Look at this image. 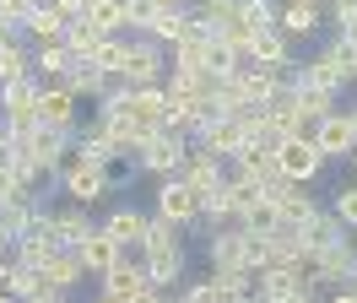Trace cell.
Returning a JSON list of instances; mask_svg holds the SVG:
<instances>
[{"label": "cell", "instance_id": "1", "mask_svg": "<svg viewBox=\"0 0 357 303\" xmlns=\"http://www.w3.org/2000/svg\"><path fill=\"white\" fill-rule=\"evenodd\" d=\"M135 260L146 265V281H152L157 293H178V287L190 281V244H184V228L162 222V216H152V228L141 238Z\"/></svg>", "mask_w": 357, "mask_h": 303}, {"label": "cell", "instance_id": "2", "mask_svg": "<svg viewBox=\"0 0 357 303\" xmlns=\"http://www.w3.org/2000/svg\"><path fill=\"white\" fill-rule=\"evenodd\" d=\"M190 152H195V135H190V130H157V135L141 141L135 168L146 173V179H178L184 163H190Z\"/></svg>", "mask_w": 357, "mask_h": 303}, {"label": "cell", "instance_id": "3", "mask_svg": "<svg viewBox=\"0 0 357 303\" xmlns=\"http://www.w3.org/2000/svg\"><path fill=\"white\" fill-rule=\"evenodd\" d=\"M60 195L76 200V206H92V200L114 195V168H109V163H98V157H82V152L70 147L66 168H60Z\"/></svg>", "mask_w": 357, "mask_h": 303}, {"label": "cell", "instance_id": "4", "mask_svg": "<svg viewBox=\"0 0 357 303\" xmlns=\"http://www.w3.org/2000/svg\"><path fill=\"white\" fill-rule=\"evenodd\" d=\"M44 76L33 71L27 82H11V87H0V125L6 130H33L38 119H44Z\"/></svg>", "mask_w": 357, "mask_h": 303}, {"label": "cell", "instance_id": "5", "mask_svg": "<svg viewBox=\"0 0 357 303\" xmlns=\"http://www.w3.org/2000/svg\"><path fill=\"white\" fill-rule=\"evenodd\" d=\"M168 49L162 43H152L146 33H135L130 38V49H125V71H119V82L125 87H162L168 82Z\"/></svg>", "mask_w": 357, "mask_h": 303}, {"label": "cell", "instance_id": "6", "mask_svg": "<svg viewBox=\"0 0 357 303\" xmlns=\"http://www.w3.org/2000/svg\"><path fill=\"white\" fill-rule=\"evenodd\" d=\"M152 216L174 222L184 233H201V195L190 190L184 179H157V200H152Z\"/></svg>", "mask_w": 357, "mask_h": 303}, {"label": "cell", "instance_id": "7", "mask_svg": "<svg viewBox=\"0 0 357 303\" xmlns=\"http://www.w3.org/2000/svg\"><path fill=\"white\" fill-rule=\"evenodd\" d=\"M276 163H282V173H287L292 184H314V179L325 173V163H331V157L314 147L309 135H287V141L276 147Z\"/></svg>", "mask_w": 357, "mask_h": 303}, {"label": "cell", "instance_id": "8", "mask_svg": "<svg viewBox=\"0 0 357 303\" xmlns=\"http://www.w3.org/2000/svg\"><path fill=\"white\" fill-rule=\"evenodd\" d=\"M98 228H103V222H98L87 206H76V200H66V195L54 200V238H60V249H76V244L92 238Z\"/></svg>", "mask_w": 357, "mask_h": 303}, {"label": "cell", "instance_id": "9", "mask_svg": "<svg viewBox=\"0 0 357 303\" xmlns=\"http://www.w3.org/2000/svg\"><path fill=\"white\" fill-rule=\"evenodd\" d=\"M146 228H152V212H141V206H114L109 216H103V233L119 244V249H141V238H146Z\"/></svg>", "mask_w": 357, "mask_h": 303}, {"label": "cell", "instance_id": "10", "mask_svg": "<svg viewBox=\"0 0 357 303\" xmlns=\"http://www.w3.org/2000/svg\"><path fill=\"white\" fill-rule=\"evenodd\" d=\"M178 179H184V184H190V190H195V195L206 200V195H217V190L227 184V163H222V157H211V152H201V147H195Z\"/></svg>", "mask_w": 357, "mask_h": 303}, {"label": "cell", "instance_id": "11", "mask_svg": "<svg viewBox=\"0 0 357 303\" xmlns=\"http://www.w3.org/2000/svg\"><path fill=\"white\" fill-rule=\"evenodd\" d=\"M195 147L211 152V157H222V163H233V157L244 152V125H238L233 114H222V119H211V125L195 135Z\"/></svg>", "mask_w": 357, "mask_h": 303}, {"label": "cell", "instance_id": "12", "mask_svg": "<svg viewBox=\"0 0 357 303\" xmlns=\"http://www.w3.org/2000/svg\"><path fill=\"white\" fill-rule=\"evenodd\" d=\"M287 43H292V38L282 33V27H276V33H255L244 54H249V65H260V71H282V76H287L292 65H298V60H292V49H287Z\"/></svg>", "mask_w": 357, "mask_h": 303}, {"label": "cell", "instance_id": "13", "mask_svg": "<svg viewBox=\"0 0 357 303\" xmlns=\"http://www.w3.org/2000/svg\"><path fill=\"white\" fill-rule=\"evenodd\" d=\"M44 125L66 130V135H76V125H82V98H76L66 82H49L44 87Z\"/></svg>", "mask_w": 357, "mask_h": 303}, {"label": "cell", "instance_id": "14", "mask_svg": "<svg viewBox=\"0 0 357 303\" xmlns=\"http://www.w3.org/2000/svg\"><path fill=\"white\" fill-rule=\"evenodd\" d=\"M276 206H282V222H292V228H309L314 216L325 212L319 200H314V190L309 184H282V190H266Z\"/></svg>", "mask_w": 357, "mask_h": 303}, {"label": "cell", "instance_id": "15", "mask_svg": "<svg viewBox=\"0 0 357 303\" xmlns=\"http://www.w3.org/2000/svg\"><path fill=\"white\" fill-rule=\"evenodd\" d=\"M244 265V228L206 233V271H238Z\"/></svg>", "mask_w": 357, "mask_h": 303}, {"label": "cell", "instance_id": "16", "mask_svg": "<svg viewBox=\"0 0 357 303\" xmlns=\"http://www.w3.org/2000/svg\"><path fill=\"white\" fill-rule=\"evenodd\" d=\"M146 287H152V281H146V265H141L135 255H125L114 271L98 276V293H114V298H125V303H130L135 293H146Z\"/></svg>", "mask_w": 357, "mask_h": 303}, {"label": "cell", "instance_id": "17", "mask_svg": "<svg viewBox=\"0 0 357 303\" xmlns=\"http://www.w3.org/2000/svg\"><path fill=\"white\" fill-rule=\"evenodd\" d=\"M314 147L325 152V157H352V147H357V125H352V114H347V108H335L331 119L314 130Z\"/></svg>", "mask_w": 357, "mask_h": 303}, {"label": "cell", "instance_id": "18", "mask_svg": "<svg viewBox=\"0 0 357 303\" xmlns=\"http://www.w3.org/2000/svg\"><path fill=\"white\" fill-rule=\"evenodd\" d=\"M76 255H82V265H87V276H103V271H114V265L130 255V249H119V244L98 228L92 238H82V244H76Z\"/></svg>", "mask_w": 357, "mask_h": 303}, {"label": "cell", "instance_id": "19", "mask_svg": "<svg viewBox=\"0 0 357 303\" xmlns=\"http://www.w3.org/2000/svg\"><path fill=\"white\" fill-rule=\"evenodd\" d=\"M325 27V0H287L282 6V33L287 38H309Z\"/></svg>", "mask_w": 357, "mask_h": 303}, {"label": "cell", "instance_id": "20", "mask_svg": "<svg viewBox=\"0 0 357 303\" xmlns=\"http://www.w3.org/2000/svg\"><path fill=\"white\" fill-rule=\"evenodd\" d=\"M44 281L76 298V287L87 281V265H82V255H76V249H54V255H49V265H44Z\"/></svg>", "mask_w": 357, "mask_h": 303}, {"label": "cell", "instance_id": "21", "mask_svg": "<svg viewBox=\"0 0 357 303\" xmlns=\"http://www.w3.org/2000/svg\"><path fill=\"white\" fill-rule=\"evenodd\" d=\"M38 206H49V200H38V195H27V190H11L6 200H0V228H6L11 238H22L27 222L38 216Z\"/></svg>", "mask_w": 357, "mask_h": 303}, {"label": "cell", "instance_id": "22", "mask_svg": "<svg viewBox=\"0 0 357 303\" xmlns=\"http://www.w3.org/2000/svg\"><path fill=\"white\" fill-rule=\"evenodd\" d=\"M255 293H260V298H271V303H287V298H298V293H309V281L298 276L292 265H271V271H260Z\"/></svg>", "mask_w": 357, "mask_h": 303}, {"label": "cell", "instance_id": "23", "mask_svg": "<svg viewBox=\"0 0 357 303\" xmlns=\"http://www.w3.org/2000/svg\"><path fill=\"white\" fill-rule=\"evenodd\" d=\"M190 33H195V11H190V6H178V11H157V22L146 27V38H152V43H162V49L184 43Z\"/></svg>", "mask_w": 357, "mask_h": 303}, {"label": "cell", "instance_id": "24", "mask_svg": "<svg viewBox=\"0 0 357 303\" xmlns=\"http://www.w3.org/2000/svg\"><path fill=\"white\" fill-rule=\"evenodd\" d=\"M27 76H33V43H27V33H17L11 43H0V87L27 82Z\"/></svg>", "mask_w": 357, "mask_h": 303}, {"label": "cell", "instance_id": "25", "mask_svg": "<svg viewBox=\"0 0 357 303\" xmlns=\"http://www.w3.org/2000/svg\"><path fill=\"white\" fill-rule=\"evenodd\" d=\"M33 71L44 82H66L70 71H76V54H70L66 43H33Z\"/></svg>", "mask_w": 357, "mask_h": 303}, {"label": "cell", "instance_id": "26", "mask_svg": "<svg viewBox=\"0 0 357 303\" xmlns=\"http://www.w3.org/2000/svg\"><path fill=\"white\" fill-rule=\"evenodd\" d=\"M66 87L76 92V98H82V103H98V98H103V92L114 87V76H109V71H98L92 60H76V71L66 76Z\"/></svg>", "mask_w": 357, "mask_h": 303}, {"label": "cell", "instance_id": "27", "mask_svg": "<svg viewBox=\"0 0 357 303\" xmlns=\"http://www.w3.org/2000/svg\"><path fill=\"white\" fill-rule=\"evenodd\" d=\"M66 27H70V22L44 0V6L27 17V43H66Z\"/></svg>", "mask_w": 357, "mask_h": 303}, {"label": "cell", "instance_id": "28", "mask_svg": "<svg viewBox=\"0 0 357 303\" xmlns=\"http://www.w3.org/2000/svg\"><path fill=\"white\" fill-rule=\"evenodd\" d=\"M49 281H44V271L38 265H22V260H11V271H6V281H0V293H11L17 303H27L33 293H44Z\"/></svg>", "mask_w": 357, "mask_h": 303}, {"label": "cell", "instance_id": "29", "mask_svg": "<svg viewBox=\"0 0 357 303\" xmlns=\"http://www.w3.org/2000/svg\"><path fill=\"white\" fill-rule=\"evenodd\" d=\"M238 17H244L249 38L255 33H276L282 27V0H238Z\"/></svg>", "mask_w": 357, "mask_h": 303}, {"label": "cell", "instance_id": "30", "mask_svg": "<svg viewBox=\"0 0 357 303\" xmlns=\"http://www.w3.org/2000/svg\"><path fill=\"white\" fill-rule=\"evenodd\" d=\"M103 43H109V33H98V27H92L87 17H76V22L66 27V49L76 54V60H92V54H98Z\"/></svg>", "mask_w": 357, "mask_h": 303}, {"label": "cell", "instance_id": "31", "mask_svg": "<svg viewBox=\"0 0 357 303\" xmlns=\"http://www.w3.org/2000/svg\"><path fill=\"white\" fill-rule=\"evenodd\" d=\"M87 22L98 27V33H109V38H119V33L130 27V22H125V0H92Z\"/></svg>", "mask_w": 357, "mask_h": 303}, {"label": "cell", "instance_id": "32", "mask_svg": "<svg viewBox=\"0 0 357 303\" xmlns=\"http://www.w3.org/2000/svg\"><path fill=\"white\" fill-rule=\"evenodd\" d=\"M276 228H282V206L271 195H260L255 206H244V233H276Z\"/></svg>", "mask_w": 357, "mask_h": 303}, {"label": "cell", "instance_id": "33", "mask_svg": "<svg viewBox=\"0 0 357 303\" xmlns=\"http://www.w3.org/2000/svg\"><path fill=\"white\" fill-rule=\"evenodd\" d=\"M125 49H130V38L119 33V38H109L103 49H98V54H92V65H98V71H109L114 82H119V71H125Z\"/></svg>", "mask_w": 357, "mask_h": 303}, {"label": "cell", "instance_id": "34", "mask_svg": "<svg viewBox=\"0 0 357 303\" xmlns=\"http://www.w3.org/2000/svg\"><path fill=\"white\" fill-rule=\"evenodd\" d=\"M49 255H54V244H44V238H17V249H11V260H22V265H38L44 271Z\"/></svg>", "mask_w": 357, "mask_h": 303}, {"label": "cell", "instance_id": "35", "mask_svg": "<svg viewBox=\"0 0 357 303\" xmlns=\"http://www.w3.org/2000/svg\"><path fill=\"white\" fill-rule=\"evenodd\" d=\"M325 22L335 33H352L357 27V0H325Z\"/></svg>", "mask_w": 357, "mask_h": 303}, {"label": "cell", "instance_id": "36", "mask_svg": "<svg viewBox=\"0 0 357 303\" xmlns=\"http://www.w3.org/2000/svg\"><path fill=\"white\" fill-rule=\"evenodd\" d=\"M331 212H335V216H341V222H347V228L357 233V184H341V190L331 195Z\"/></svg>", "mask_w": 357, "mask_h": 303}, {"label": "cell", "instance_id": "37", "mask_svg": "<svg viewBox=\"0 0 357 303\" xmlns=\"http://www.w3.org/2000/svg\"><path fill=\"white\" fill-rule=\"evenodd\" d=\"M125 22H130V33H146L157 22V6L152 0H125Z\"/></svg>", "mask_w": 357, "mask_h": 303}, {"label": "cell", "instance_id": "38", "mask_svg": "<svg viewBox=\"0 0 357 303\" xmlns=\"http://www.w3.org/2000/svg\"><path fill=\"white\" fill-rule=\"evenodd\" d=\"M27 303H76L70 293H60V287H44V293H33Z\"/></svg>", "mask_w": 357, "mask_h": 303}, {"label": "cell", "instance_id": "39", "mask_svg": "<svg viewBox=\"0 0 357 303\" xmlns=\"http://www.w3.org/2000/svg\"><path fill=\"white\" fill-rule=\"evenodd\" d=\"M168 298H174V293H157V287H146V293H135L130 303H168Z\"/></svg>", "mask_w": 357, "mask_h": 303}, {"label": "cell", "instance_id": "40", "mask_svg": "<svg viewBox=\"0 0 357 303\" xmlns=\"http://www.w3.org/2000/svg\"><path fill=\"white\" fill-rule=\"evenodd\" d=\"M325 303H357V287H335V293H325Z\"/></svg>", "mask_w": 357, "mask_h": 303}, {"label": "cell", "instance_id": "41", "mask_svg": "<svg viewBox=\"0 0 357 303\" xmlns=\"http://www.w3.org/2000/svg\"><path fill=\"white\" fill-rule=\"evenodd\" d=\"M287 303H325V293H319V287H309V293H298V298H287Z\"/></svg>", "mask_w": 357, "mask_h": 303}, {"label": "cell", "instance_id": "42", "mask_svg": "<svg viewBox=\"0 0 357 303\" xmlns=\"http://www.w3.org/2000/svg\"><path fill=\"white\" fill-rule=\"evenodd\" d=\"M11 38H17V27H11V22L0 17V43H11Z\"/></svg>", "mask_w": 357, "mask_h": 303}, {"label": "cell", "instance_id": "43", "mask_svg": "<svg viewBox=\"0 0 357 303\" xmlns=\"http://www.w3.org/2000/svg\"><path fill=\"white\" fill-rule=\"evenodd\" d=\"M157 11H178V6H190V0H152Z\"/></svg>", "mask_w": 357, "mask_h": 303}, {"label": "cell", "instance_id": "44", "mask_svg": "<svg viewBox=\"0 0 357 303\" xmlns=\"http://www.w3.org/2000/svg\"><path fill=\"white\" fill-rule=\"evenodd\" d=\"M92 303H125V298H114V293H98V298H92Z\"/></svg>", "mask_w": 357, "mask_h": 303}, {"label": "cell", "instance_id": "45", "mask_svg": "<svg viewBox=\"0 0 357 303\" xmlns=\"http://www.w3.org/2000/svg\"><path fill=\"white\" fill-rule=\"evenodd\" d=\"M347 163H352V179H357V147H352V157H347Z\"/></svg>", "mask_w": 357, "mask_h": 303}, {"label": "cell", "instance_id": "46", "mask_svg": "<svg viewBox=\"0 0 357 303\" xmlns=\"http://www.w3.org/2000/svg\"><path fill=\"white\" fill-rule=\"evenodd\" d=\"M341 38H352V49H357V27H352V33H341Z\"/></svg>", "mask_w": 357, "mask_h": 303}, {"label": "cell", "instance_id": "47", "mask_svg": "<svg viewBox=\"0 0 357 303\" xmlns=\"http://www.w3.org/2000/svg\"><path fill=\"white\" fill-rule=\"evenodd\" d=\"M347 287H357V265H352V281H347Z\"/></svg>", "mask_w": 357, "mask_h": 303}, {"label": "cell", "instance_id": "48", "mask_svg": "<svg viewBox=\"0 0 357 303\" xmlns=\"http://www.w3.org/2000/svg\"><path fill=\"white\" fill-rule=\"evenodd\" d=\"M347 114H352V125H357V103H352V108H347Z\"/></svg>", "mask_w": 357, "mask_h": 303}, {"label": "cell", "instance_id": "49", "mask_svg": "<svg viewBox=\"0 0 357 303\" xmlns=\"http://www.w3.org/2000/svg\"><path fill=\"white\" fill-rule=\"evenodd\" d=\"M244 303H260V298H255V293H249V298H244Z\"/></svg>", "mask_w": 357, "mask_h": 303}, {"label": "cell", "instance_id": "50", "mask_svg": "<svg viewBox=\"0 0 357 303\" xmlns=\"http://www.w3.org/2000/svg\"><path fill=\"white\" fill-rule=\"evenodd\" d=\"M168 303H178V293H174V298H168Z\"/></svg>", "mask_w": 357, "mask_h": 303}, {"label": "cell", "instance_id": "51", "mask_svg": "<svg viewBox=\"0 0 357 303\" xmlns=\"http://www.w3.org/2000/svg\"><path fill=\"white\" fill-rule=\"evenodd\" d=\"M0 135H6V125H0Z\"/></svg>", "mask_w": 357, "mask_h": 303}]
</instances>
